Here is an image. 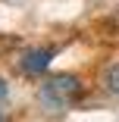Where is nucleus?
<instances>
[{"instance_id":"obj_1","label":"nucleus","mask_w":119,"mask_h":122,"mask_svg":"<svg viewBox=\"0 0 119 122\" xmlns=\"http://www.w3.org/2000/svg\"><path fill=\"white\" fill-rule=\"evenodd\" d=\"M78 91H82V85H78L75 75H50L47 81H41L38 100H41L44 110L60 113V110H66V107L78 97Z\"/></svg>"},{"instance_id":"obj_2","label":"nucleus","mask_w":119,"mask_h":122,"mask_svg":"<svg viewBox=\"0 0 119 122\" xmlns=\"http://www.w3.org/2000/svg\"><path fill=\"white\" fill-rule=\"evenodd\" d=\"M50 60H53V47H35V50H25L22 53V72L25 75H41V72L50 66Z\"/></svg>"},{"instance_id":"obj_3","label":"nucleus","mask_w":119,"mask_h":122,"mask_svg":"<svg viewBox=\"0 0 119 122\" xmlns=\"http://www.w3.org/2000/svg\"><path fill=\"white\" fill-rule=\"evenodd\" d=\"M100 81H103V88H107L110 94H116V97H119V63H113V66H107V69H103Z\"/></svg>"},{"instance_id":"obj_4","label":"nucleus","mask_w":119,"mask_h":122,"mask_svg":"<svg viewBox=\"0 0 119 122\" xmlns=\"http://www.w3.org/2000/svg\"><path fill=\"white\" fill-rule=\"evenodd\" d=\"M6 97V85H3V78H0V100Z\"/></svg>"},{"instance_id":"obj_5","label":"nucleus","mask_w":119,"mask_h":122,"mask_svg":"<svg viewBox=\"0 0 119 122\" xmlns=\"http://www.w3.org/2000/svg\"><path fill=\"white\" fill-rule=\"evenodd\" d=\"M0 122H6V116H3V113H0Z\"/></svg>"}]
</instances>
